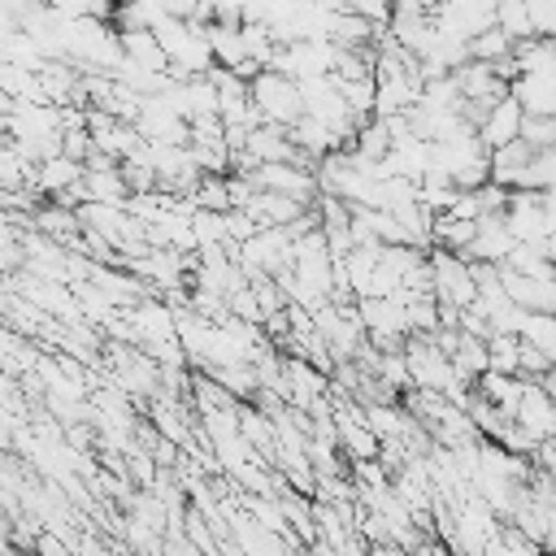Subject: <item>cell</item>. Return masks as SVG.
<instances>
[{"mask_svg":"<svg viewBox=\"0 0 556 556\" xmlns=\"http://www.w3.org/2000/svg\"><path fill=\"white\" fill-rule=\"evenodd\" d=\"M482 139H486L491 148H504V143L521 139V109H517L513 100L491 104V113H486V122H482Z\"/></svg>","mask_w":556,"mask_h":556,"instance_id":"1","label":"cell"}]
</instances>
